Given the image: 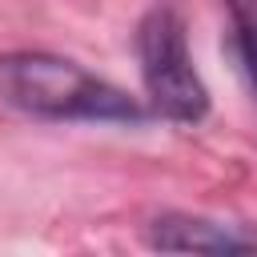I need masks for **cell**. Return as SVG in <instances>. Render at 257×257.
Listing matches in <instances>:
<instances>
[{
    "label": "cell",
    "instance_id": "obj_1",
    "mask_svg": "<svg viewBox=\"0 0 257 257\" xmlns=\"http://www.w3.org/2000/svg\"><path fill=\"white\" fill-rule=\"evenodd\" d=\"M0 104L32 120H84V124H145L153 112L128 88L96 76L92 68L40 52H0Z\"/></svg>",
    "mask_w": 257,
    "mask_h": 257
},
{
    "label": "cell",
    "instance_id": "obj_2",
    "mask_svg": "<svg viewBox=\"0 0 257 257\" xmlns=\"http://www.w3.org/2000/svg\"><path fill=\"white\" fill-rule=\"evenodd\" d=\"M137 60L145 104L153 116H165L173 124H197L209 112V88L193 64L185 20L177 8L157 4L145 12L137 28Z\"/></svg>",
    "mask_w": 257,
    "mask_h": 257
},
{
    "label": "cell",
    "instance_id": "obj_3",
    "mask_svg": "<svg viewBox=\"0 0 257 257\" xmlns=\"http://www.w3.org/2000/svg\"><path fill=\"white\" fill-rule=\"evenodd\" d=\"M149 245L165 253H249L257 237L241 225H221L197 213H161L149 225Z\"/></svg>",
    "mask_w": 257,
    "mask_h": 257
},
{
    "label": "cell",
    "instance_id": "obj_4",
    "mask_svg": "<svg viewBox=\"0 0 257 257\" xmlns=\"http://www.w3.org/2000/svg\"><path fill=\"white\" fill-rule=\"evenodd\" d=\"M229 24H233V44L241 56V68L257 92V0H225Z\"/></svg>",
    "mask_w": 257,
    "mask_h": 257
}]
</instances>
